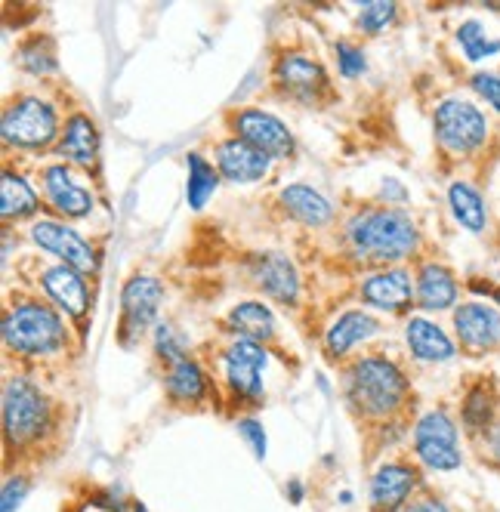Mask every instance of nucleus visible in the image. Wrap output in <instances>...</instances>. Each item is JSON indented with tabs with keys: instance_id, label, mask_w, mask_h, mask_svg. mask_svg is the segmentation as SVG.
<instances>
[{
	"instance_id": "obj_1",
	"label": "nucleus",
	"mask_w": 500,
	"mask_h": 512,
	"mask_svg": "<svg viewBox=\"0 0 500 512\" xmlns=\"http://www.w3.org/2000/svg\"><path fill=\"white\" fill-rule=\"evenodd\" d=\"M346 405L359 420L386 426L408 408V377L392 358L365 355L346 371Z\"/></svg>"
},
{
	"instance_id": "obj_2",
	"label": "nucleus",
	"mask_w": 500,
	"mask_h": 512,
	"mask_svg": "<svg viewBox=\"0 0 500 512\" xmlns=\"http://www.w3.org/2000/svg\"><path fill=\"white\" fill-rule=\"evenodd\" d=\"M346 238L352 250L371 263H402L417 253L420 232L417 223L399 207H368L346 223Z\"/></svg>"
},
{
	"instance_id": "obj_3",
	"label": "nucleus",
	"mask_w": 500,
	"mask_h": 512,
	"mask_svg": "<svg viewBox=\"0 0 500 512\" xmlns=\"http://www.w3.org/2000/svg\"><path fill=\"white\" fill-rule=\"evenodd\" d=\"M4 343L7 349L25 358L56 355L68 343L65 318L50 303H41V300L13 303L4 312Z\"/></svg>"
},
{
	"instance_id": "obj_4",
	"label": "nucleus",
	"mask_w": 500,
	"mask_h": 512,
	"mask_svg": "<svg viewBox=\"0 0 500 512\" xmlns=\"http://www.w3.org/2000/svg\"><path fill=\"white\" fill-rule=\"evenodd\" d=\"M53 429V401L28 377L4 383V442L7 448H34Z\"/></svg>"
},
{
	"instance_id": "obj_5",
	"label": "nucleus",
	"mask_w": 500,
	"mask_h": 512,
	"mask_svg": "<svg viewBox=\"0 0 500 512\" xmlns=\"http://www.w3.org/2000/svg\"><path fill=\"white\" fill-rule=\"evenodd\" d=\"M0 136H4V145H10V149L41 152L56 142V136H62L59 115L47 99L31 96V93H19L4 108Z\"/></svg>"
},
{
	"instance_id": "obj_6",
	"label": "nucleus",
	"mask_w": 500,
	"mask_h": 512,
	"mask_svg": "<svg viewBox=\"0 0 500 512\" xmlns=\"http://www.w3.org/2000/svg\"><path fill=\"white\" fill-rule=\"evenodd\" d=\"M433 130H436V142L448 155L463 158L482 149V142L488 136V121L473 102L445 99L433 112Z\"/></svg>"
},
{
	"instance_id": "obj_7",
	"label": "nucleus",
	"mask_w": 500,
	"mask_h": 512,
	"mask_svg": "<svg viewBox=\"0 0 500 512\" xmlns=\"http://www.w3.org/2000/svg\"><path fill=\"white\" fill-rule=\"evenodd\" d=\"M164 300V284L155 275H133L121 290V346H136L155 324Z\"/></svg>"
},
{
	"instance_id": "obj_8",
	"label": "nucleus",
	"mask_w": 500,
	"mask_h": 512,
	"mask_svg": "<svg viewBox=\"0 0 500 512\" xmlns=\"http://www.w3.org/2000/svg\"><path fill=\"white\" fill-rule=\"evenodd\" d=\"M414 457L433 472H451L460 466L457 426L445 411L423 414L414 426Z\"/></svg>"
},
{
	"instance_id": "obj_9",
	"label": "nucleus",
	"mask_w": 500,
	"mask_h": 512,
	"mask_svg": "<svg viewBox=\"0 0 500 512\" xmlns=\"http://www.w3.org/2000/svg\"><path fill=\"white\" fill-rule=\"evenodd\" d=\"M266 346L254 340H232L223 352V374L226 386L232 389L235 398L247 401V405H260L263 401V368H266Z\"/></svg>"
},
{
	"instance_id": "obj_10",
	"label": "nucleus",
	"mask_w": 500,
	"mask_h": 512,
	"mask_svg": "<svg viewBox=\"0 0 500 512\" xmlns=\"http://www.w3.org/2000/svg\"><path fill=\"white\" fill-rule=\"evenodd\" d=\"M232 136L250 142L272 161H284L294 155V133L281 118L263 112V108H238L229 115Z\"/></svg>"
},
{
	"instance_id": "obj_11",
	"label": "nucleus",
	"mask_w": 500,
	"mask_h": 512,
	"mask_svg": "<svg viewBox=\"0 0 500 512\" xmlns=\"http://www.w3.org/2000/svg\"><path fill=\"white\" fill-rule=\"evenodd\" d=\"M31 241L41 250L53 253L56 260L81 275H93L99 269V256L90 241H84L75 229L56 223V219H34L31 223Z\"/></svg>"
},
{
	"instance_id": "obj_12",
	"label": "nucleus",
	"mask_w": 500,
	"mask_h": 512,
	"mask_svg": "<svg viewBox=\"0 0 500 512\" xmlns=\"http://www.w3.org/2000/svg\"><path fill=\"white\" fill-rule=\"evenodd\" d=\"M272 78L275 84L288 93L291 99H300V102H318L331 90V78L321 62L309 59L306 53H281L275 59V68H272Z\"/></svg>"
},
{
	"instance_id": "obj_13",
	"label": "nucleus",
	"mask_w": 500,
	"mask_h": 512,
	"mask_svg": "<svg viewBox=\"0 0 500 512\" xmlns=\"http://www.w3.org/2000/svg\"><path fill=\"white\" fill-rule=\"evenodd\" d=\"M420 485V469L408 460H386L371 475V512H402Z\"/></svg>"
},
{
	"instance_id": "obj_14",
	"label": "nucleus",
	"mask_w": 500,
	"mask_h": 512,
	"mask_svg": "<svg viewBox=\"0 0 500 512\" xmlns=\"http://www.w3.org/2000/svg\"><path fill=\"white\" fill-rule=\"evenodd\" d=\"M247 275L254 278V284L263 290V294L281 306H294L300 297V275L294 269V263L278 250H266V253H254L247 260Z\"/></svg>"
},
{
	"instance_id": "obj_15",
	"label": "nucleus",
	"mask_w": 500,
	"mask_h": 512,
	"mask_svg": "<svg viewBox=\"0 0 500 512\" xmlns=\"http://www.w3.org/2000/svg\"><path fill=\"white\" fill-rule=\"evenodd\" d=\"M454 331L470 355H485L500 346V312L485 303H460L454 309Z\"/></svg>"
},
{
	"instance_id": "obj_16",
	"label": "nucleus",
	"mask_w": 500,
	"mask_h": 512,
	"mask_svg": "<svg viewBox=\"0 0 500 512\" xmlns=\"http://www.w3.org/2000/svg\"><path fill=\"white\" fill-rule=\"evenodd\" d=\"M272 167V158H266L260 149H254L250 142L229 136L217 142V170L223 179L235 182V186H250V182H260Z\"/></svg>"
},
{
	"instance_id": "obj_17",
	"label": "nucleus",
	"mask_w": 500,
	"mask_h": 512,
	"mask_svg": "<svg viewBox=\"0 0 500 512\" xmlns=\"http://www.w3.org/2000/svg\"><path fill=\"white\" fill-rule=\"evenodd\" d=\"M362 300L374 309H383L389 315H402L414 303L411 290V272L399 266H386L383 272H374L362 281Z\"/></svg>"
},
{
	"instance_id": "obj_18",
	"label": "nucleus",
	"mask_w": 500,
	"mask_h": 512,
	"mask_svg": "<svg viewBox=\"0 0 500 512\" xmlns=\"http://www.w3.org/2000/svg\"><path fill=\"white\" fill-rule=\"evenodd\" d=\"M44 195L53 204V210L65 219H84L93 210V192L84 189L81 182L71 176L68 164H50L44 167Z\"/></svg>"
},
{
	"instance_id": "obj_19",
	"label": "nucleus",
	"mask_w": 500,
	"mask_h": 512,
	"mask_svg": "<svg viewBox=\"0 0 500 512\" xmlns=\"http://www.w3.org/2000/svg\"><path fill=\"white\" fill-rule=\"evenodd\" d=\"M56 155L71 164V167H81L90 170L99 161V130L96 121L84 112H75L65 118L62 136L56 142Z\"/></svg>"
},
{
	"instance_id": "obj_20",
	"label": "nucleus",
	"mask_w": 500,
	"mask_h": 512,
	"mask_svg": "<svg viewBox=\"0 0 500 512\" xmlns=\"http://www.w3.org/2000/svg\"><path fill=\"white\" fill-rule=\"evenodd\" d=\"M41 284L47 290V297L56 303L59 312H65L68 318H87V309H90V290H87V281L81 272L68 269V266H50L41 272Z\"/></svg>"
},
{
	"instance_id": "obj_21",
	"label": "nucleus",
	"mask_w": 500,
	"mask_h": 512,
	"mask_svg": "<svg viewBox=\"0 0 500 512\" xmlns=\"http://www.w3.org/2000/svg\"><path fill=\"white\" fill-rule=\"evenodd\" d=\"M414 300L426 312H442L457 303V278L442 263H420L417 266V290Z\"/></svg>"
},
{
	"instance_id": "obj_22",
	"label": "nucleus",
	"mask_w": 500,
	"mask_h": 512,
	"mask_svg": "<svg viewBox=\"0 0 500 512\" xmlns=\"http://www.w3.org/2000/svg\"><path fill=\"white\" fill-rule=\"evenodd\" d=\"M164 392L173 405H201L210 392V380L201 364L186 355L164 368Z\"/></svg>"
},
{
	"instance_id": "obj_23",
	"label": "nucleus",
	"mask_w": 500,
	"mask_h": 512,
	"mask_svg": "<svg viewBox=\"0 0 500 512\" xmlns=\"http://www.w3.org/2000/svg\"><path fill=\"white\" fill-rule=\"evenodd\" d=\"M405 340H408V349L417 361L442 364V361H451L457 355V346L451 343V337L430 318H411L405 324Z\"/></svg>"
},
{
	"instance_id": "obj_24",
	"label": "nucleus",
	"mask_w": 500,
	"mask_h": 512,
	"mask_svg": "<svg viewBox=\"0 0 500 512\" xmlns=\"http://www.w3.org/2000/svg\"><path fill=\"white\" fill-rule=\"evenodd\" d=\"M278 204L281 210L288 213L291 219H297V223L309 226V229H321L328 226L334 219V207L325 195H318L315 189L309 186H288L281 195H278Z\"/></svg>"
},
{
	"instance_id": "obj_25",
	"label": "nucleus",
	"mask_w": 500,
	"mask_h": 512,
	"mask_svg": "<svg viewBox=\"0 0 500 512\" xmlns=\"http://www.w3.org/2000/svg\"><path fill=\"white\" fill-rule=\"evenodd\" d=\"M380 331V321L362 309H349L343 312L331 327H328V334H325V352L331 358H343L355 343H362L368 337H374Z\"/></svg>"
},
{
	"instance_id": "obj_26",
	"label": "nucleus",
	"mask_w": 500,
	"mask_h": 512,
	"mask_svg": "<svg viewBox=\"0 0 500 512\" xmlns=\"http://www.w3.org/2000/svg\"><path fill=\"white\" fill-rule=\"evenodd\" d=\"M226 324L232 327L238 337L263 343V346L275 337V315L260 300H244V303L232 306L229 315H226Z\"/></svg>"
},
{
	"instance_id": "obj_27",
	"label": "nucleus",
	"mask_w": 500,
	"mask_h": 512,
	"mask_svg": "<svg viewBox=\"0 0 500 512\" xmlns=\"http://www.w3.org/2000/svg\"><path fill=\"white\" fill-rule=\"evenodd\" d=\"M41 207L38 195L28 186V179L22 173H13L10 167L0 176V216H4V223H19V219H28L34 216Z\"/></svg>"
},
{
	"instance_id": "obj_28",
	"label": "nucleus",
	"mask_w": 500,
	"mask_h": 512,
	"mask_svg": "<svg viewBox=\"0 0 500 512\" xmlns=\"http://www.w3.org/2000/svg\"><path fill=\"white\" fill-rule=\"evenodd\" d=\"M494 411H497V392L491 383H473L463 395V408H460V420L467 426L470 435H485L497 420H494Z\"/></svg>"
},
{
	"instance_id": "obj_29",
	"label": "nucleus",
	"mask_w": 500,
	"mask_h": 512,
	"mask_svg": "<svg viewBox=\"0 0 500 512\" xmlns=\"http://www.w3.org/2000/svg\"><path fill=\"white\" fill-rule=\"evenodd\" d=\"M448 204H451V213H454V219H457L463 229L473 232V235L485 232V226H488V210H485L482 195L470 186V182H451Z\"/></svg>"
},
{
	"instance_id": "obj_30",
	"label": "nucleus",
	"mask_w": 500,
	"mask_h": 512,
	"mask_svg": "<svg viewBox=\"0 0 500 512\" xmlns=\"http://www.w3.org/2000/svg\"><path fill=\"white\" fill-rule=\"evenodd\" d=\"M16 62L22 71H28V75L34 78H47L56 71V47L53 41L47 38V34H31V38H25L19 47H16Z\"/></svg>"
},
{
	"instance_id": "obj_31",
	"label": "nucleus",
	"mask_w": 500,
	"mask_h": 512,
	"mask_svg": "<svg viewBox=\"0 0 500 512\" xmlns=\"http://www.w3.org/2000/svg\"><path fill=\"white\" fill-rule=\"evenodd\" d=\"M186 164H189L186 198H189V204H192L195 210H201V207L210 201V195L220 189V170L213 167L201 152H189Z\"/></svg>"
},
{
	"instance_id": "obj_32",
	"label": "nucleus",
	"mask_w": 500,
	"mask_h": 512,
	"mask_svg": "<svg viewBox=\"0 0 500 512\" xmlns=\"http://www.w3.org/2000/svg\"><path fill=\"white\" fill-rule=\"evenodd\" d=\"M457 44L470 62H482L500 53V38H491L479 19H467L457 28Z\"/></svg>"
},
{
	"instance_id": "obj_33",
	"label": "nucleus",
	"mask_w": 500,
	"mask_h": 512,
	"mask_svg": "<svg viewBox=\"0 0 500 512\" xmlns=\"http://www.w3.org/2000/svg\"><path fill=\"white\" fill-rule=\"evenodd\" d=\"M399 16V4H389V0H368L359 10V31H365L368 38L383 34Z\"/></svg>"
},
{
	"instance_id": "obj_34",
	"label": "nucleus",
	"mask_w": 500,
	"mask_h": 512,
	"mask_svg": "<svg viewBox=\"0 0 500 512\" xmlns=\"http://www.w3.org/2000/svg\"><path fill=\"white\" fill-rule=\"evenodd\" d=\"M155 355L164 361V368H167V364H173V361L186 358V343H183V337L176 334L170 324H158L155 327Z\"/></svg>"
},
{
	"instance_id": "obj_35",
	"label": "nucleus",
	"mask_w": 500,
	"mask_h": 512,
	"mask_svg": "<svg viewBox=\"0 0 500 512\" xmlns=\"http://www.w3.org/2000/svg\"><path fill=\"white\" fill-rule=\"evenodd\" d=\"M337 65H340V75L343 78H362L365 68H368V59H365V50L359 44H349V41H337Z\"/></svg>"
},
{
	"instance_id": "obj_36",
	"label": "nucleus",
	"mask_w": 500,
	"mask_h": 512,
	"mask_svg": "<svg viewBox=\"0 0 500 512\" xmlns=\"http://www.w3.org/2000/svg\"><path fill=\"white\" fill-rule=\"evenodd\" d=\"M28 475H10V479L4 482V503H0V512H19L22 500L28 497Z\"/></svg>"
},
{
	"instance_id": "obj_37",
	"label": "nucleus",
	"mask_w": 500,
	"mask_h": 512,
	"mask_svg": "<svg viewBox=\"0 0 500 512\" xmlns=\"http://www.w3.org/2000/svg\"><path fill=\"white\" fill-rule=\"evenodd\" d=\"M238 432H241L244 442L250 445V451H254V457L263 460L266 457V432H263V426L254 417H241L238 420Z\"/></svg>"
},
{
	"instance_id": "obj_38",
	"label": "nucleus",
	"mask_w": 500,
	"mask_h": 512,
	"mask_svg": "<svg viewBox=\"0 0 500 512\" xmlns=\"http://www.w3.org/2000/svg\"><path fill=\"white\" fill-rule=\"evenodd\" d=\"M470 87H473L488 105H494V112H500V75H491V71H479V75L470 78Z\"/></svg>"
},
{
	"instance_id": "obj_39",
	"label": "nucleus",
	"mask_w": 500,
	"mask_h": 512,
	"mask_svg": "<svg viewBox=\"0 0 500 512\" xmlns=\"http://www.w3.org/2000/svg\"><path fill=\"white\" fill-rule=\"evenodd\" d=\"M402 512H451V506L436 494H420V497H411L402 506Z\"/></svg>"
},
{
	"instance_id": "obj_40",
	"label": "nucleus",
	"mask_w": 500,
	"mask_h": 512,
	"mask_svg": "<svg viewBox=\"0 0 500 512\" xmlns=\"http://www.w3.org/2000/svg\"><path fill=\"white\" fill-rule=\"evenodd\" d=\"M485 438V451H488V457H491V463L494 466H500V420L482 435Z\"/></svg>"
},
{
	"instance_id": "obj_41",
	"label": "nucleus",
	"mask_w": 500,
	"mask_h": 512,
	"mask_svg": "<svg viewBox=\"0 0 500 512\" xmlns=\"http://www.w3.org/2000/svg\"><path fill=\"white\" fill-rule=\"evenodd\" d=\"M476 290H485V294L491 297V300H497L500 303V287H488V284H473Z\"/></svg>"
},
{
	"instance_id": "obj_42",
	"label": "nucleus",
	"mask_w": 500,
	"mask_h": 512,
	"mask_svg": "<svg viewBox=\"0 0 500 512\" xmlns=\"http://www.w3.org/2000/svg\"><path fill=\"white\" fill-rule=\"evenodd\" d=\"M291 497H294V503H300V497H303V488H300L297 482L291 485Z\"/></svg>"
},
{
	"instance_id": "obj_43",
	"label": "nucleus",
	"mask_w": 500,
	"mask_h": 512,
	"mask_svg": "<svg viewBox=\"0 0 500 512\" xmlns=\"http://www.w3.org/2000/svg\"><path fill=\"white\" fill-rule=\"evenodd\" d=\"M133 512H149V509H146V506H139V503H136V506H133Z\"/></svg>"
}]
</instances>
